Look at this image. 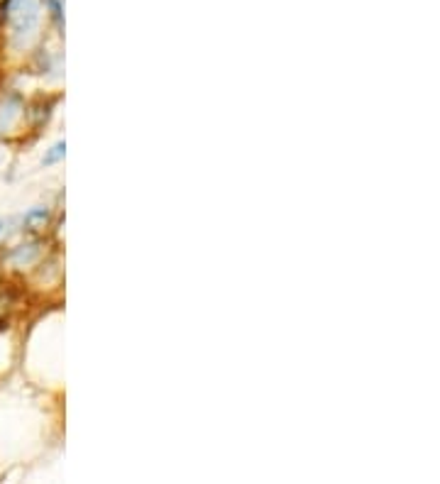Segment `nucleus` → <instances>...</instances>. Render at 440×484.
<instances>
[{
  "label": "nucleus",
  "mask_w": 440,
  "mask_h": 484,
  "mask_svg": "<svg viewBox=\"0 0 440 484\" xmlns=\"http://www.w3.org/2000/svg\"><path fill=\"white\" fill-rule=\"evenodd\" d=\"M3 228H5V220H0V230H3Z\"/></svg>",
  "instance_id": "4"
},
{
  "label": "nucleus",
  "mask_w": 440,
  "mask_h": 484,
  "mask_svg": "<svg viewBox=\"0 0 440 484\" xmlns=\"http://www.w3.org/2000/svg\"><path fill=\"white\" fill-rule=\"evenodd\" d=\"M37 23V5L35 0H15L13 3V30L18 40H28Z\"/></svg>",
  "instance_id": "1"
},
{
  "label": "nucleus",
  "mask_w": 440,
  "mask_h": 484,
  "mask_svg": "<svg viewBox=\"0 0 440 484\" xmlns=\"http://www.w3.org/2000/svg\"><path fill=\"white\" fill-rule=\"evenodd\" d=\"M42 218H47V211H44V208H37V211H32L28 218H25V223H32V220H42Z\"/></svg>",
  "instance_id": "3"
},
{
  "label": "nucleus",
  "mask_w": 440,
  "mask_h": 484,
  "mask_svg": "<svg viewBox=\"0 0 440 484\" xmlns=\"http://www.w3.org/2000/svg\"><path fill=\"white\" fill-rule=\"evenodd\" d=\"M64 154H66V145H64V142H57V145L52 147V152L44 157V164H47V167H49V164H57Z\"/></svg>",
  "instance_id": "2"
}]
</instances>
